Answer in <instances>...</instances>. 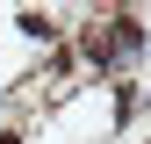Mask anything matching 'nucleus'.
<instances>
[{"label":"nucleus","mask_w":151,"mask_h":144,"mask_svg":"<svg viewBox=\"0 0 151 144\" xmlns=\"http://www.w3.org/2000/svg\"><path fill=\"white\" fill-rule=\"evenodd\" d=\"M14 29H22V36H29V43H50V14H36V7H29V14H22V22H14Z\"/></svg>","instance_id":"obj_1"},{"label":"nucleus","mask_w":151,"mask_h":144,"mask_svg":"<svg viewBox=\"0 0 151 144\" xmlns=\"http://www.w3.org/2000/svg\"><path fill=\"white\" fill-rule=\"evenodd\" d=\"M0 144H22V137H7V130H0Z\"/></svg>","instance_id":"obj_2"}]
</instances>
